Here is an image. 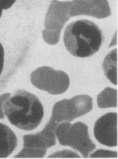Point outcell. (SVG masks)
<instances>
[{
    "label": "cell",
    "instance_id": "cell-1",
    "mask_svg": "<svg viewBox=\"0 0 118 159\" xmlns=\"http://www.w3.org/2000/svg\"><path fill=\"white\" fill-rule=\"evenodd\" d=\"M3 110L11 125L24 131L36 129L44 116V108L39 98L24 90H19L9 97Z\"/></svg>",
    "mask_w": 118,
    "mask_h": 159
},
{
    "label": "cell",
    "instance_id": "cell-9",
    "mask_svg": "<svg viewBox=\"0 0 118 159\" xmlns=\"http://www.w3.org/2000/svg\"><path fill=\"white\" fill-rule=\"evenodd\" d=\"M91 11L92 17L103 18L111 14L107 0H85Z\"/></svg>",
    "mask_w": 118,
    "mask_h": 159
},
{
    "label": "cell",
    "instance_id": "cell-5",
    "mask_svg": "<svg viewBox=\"0 0 118 159\" xmlns=\"http://www.w3.org/2000/svg\"><path fill=\"white\" fill-rule=\"evenodd\" d=\"M93 109V99L88 95H79L71 99H63L55 103L50 118L57 125L70 123L74 119L84 116Z\"/></svg>",
    "mask_w": 118,
    "mask_h": 159
},
{
    "label": "cell",
    "instance_id": "cell-6",
    "mask_svg": "<svg viewBox=\"0 0 118 159\" xmlns=\"http://www.w3.org/2000/svg\"><path fill=\"white\" fill-rule=\"evenodd\" d=\"M94 135L102 144L110 147H116L117 113H107L100 117L95 124Z\"/></svg>",
    "mask_w": 118,
    "mask_h": 159
},
{
    "label": "cell",
    "instance_id": "cell-4",
    "mask_svg": "<svg viewBox=\"0 0 118 159\" xmlns=\"http://www.w3.org/2000/svg\"><path fill=\"white\" fill-rule=\"evenodd\" d=\"M31 82L36 88L52 95L65 93L70 86V78L67 73L48 66H41L31 74Z\"/></svg>",
    "mask_w": 118,
    "mask_h": 159
},
{
    "label": "cell",
    "instance_id": "cell-10",
    "mask_svg": "<svg viewBox=\"0 0 118 159\" xmlns=\"http://www.w3.org/2000/svg\"><path fill=\"white\" fill-rule=\"evenodd\" d=\"M116 89L110 88H106L97 98L98 106L100 108L116 107Z\"/></svg>",
    "mask_w": 118,
    "mask_h": 159
},
{
    "label": "cell",
    "instance_id": "cell-3",
    "mask_svg": "<svg viewBox=\"0 0 118 159\" xmlns=\"http://www.w3.org/2000/svg\"><path fill=\"white\" fill-rule=\"evenodd\" d=\"M56 136L61 145L71 147L84 157H88L96 148L89 135L88 126L81 122L73 125L70 123H60L56 128Z\"/></svg>",
    "mask_w": 118,
    "mask_h": 159
},
{
    "label": "cell",
    "instance_id": "cell-11",
    "mask_svg": "<svg viewBox=\"0 0 118 159\" xmlns=\"http://www.w3.org/2000/svg\"><path fill=\"white\" fill-rule=\"evenodd\" d=\"M10 93H5L0 96V119H3L5 117V114L3 113V105L6 99L10 97Z\"/></svg>",
    "mask_w": 118,
    "mask_h": 159
},
{
    "label": "cell",
    "instance_id": "cell-14",
    "mask_svg": "<svg viewBox=\"0 0 118 159\" xmlns=\"http://www.w3.org/2000/svg\"><path fill=\"white\" fill-rule=\"evenodd\" d=\"M2 11L3 9L0 7V19H1V17L2 16Z\"/></svg>",
    "mask_w": 118,
    "mask_h": 159
},
{
    "label": "cell",
    "instance_id": "cell-7",
    "mask_svg": "<svg viewBox=\"0 0 118 159\" xmlns=\"http://www.w3.org/2000/svg\"><path fill=\"white\" fill-rule=\"evenodd\" d=\"M70 1L53 0L46 13L45 30L61 34L63 27L70 17Z\"/></svg>",
    "mask_w": 118,
    "mask_h": 159
},
{
    "label": "cell",
    "instance_id": "cell-2",
    "mask_svg": "<svg viewBox=\"0 0 118 159\" xmlns=\"http://www.w3.org/2000/svg\"><path fill=\"white\" fill-rule=\"evenodd\" d=\"M63 40L67 50L72 55L88 57L99 51L103 37L96 24L89 20H81L67 26Z\"/></svg>",
    "mask_w": 118,
    "mask_h": 159
},
{
    "label": "cell",
    "instance_id": "cell-12",
    "mask_svg": "<svg viewBox=\"0 0 118 159\" xmlns=\"http://www.w3.org/2000/svg\"><path fill=\"white\" fill-rule=\"evenodd\" d=\"M17 0H0V7L3 10H7L13 5Z\"/></svg>",
    "mask_w": 118,
    "mask_h": 159
},
{
    "label": "cell",
    "instance_id": "cell-13",
    "mask_svg": "<svg viewBox=\"0 0 118 159\" xmlns=\"http://www.w3.org/2000/svg\"><path fill=\"white\" fill-rule=\"evenodd\" d=\"M4 66V50L3 46L0 43V75L2 72Z\"/></svg>",
    "mask_w": 118,
    "mask_h": 159
},
{
    "label": "cell",
    "instance_id": "cell-8",
    "mask_svg": "<svg viewBox=\"0 0 118 159\" xmlns=\"http://www.w3.org/2000/svg\"><path fill=\"white\" fill-rule=\"evenodd\" d=\"M18 145L17 136L10 127L0 123V158H6L13 152Z\"/></svg>",
    "mask_w": 118,
    "mask_h": 159
}]
</instances>
